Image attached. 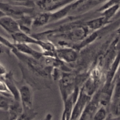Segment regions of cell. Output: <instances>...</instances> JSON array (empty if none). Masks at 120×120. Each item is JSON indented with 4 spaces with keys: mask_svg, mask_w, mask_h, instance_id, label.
Segmentation results:
<instances>
[{
    "mask_svg": "<svg viewBox=\"0 0 120 120\" xmlns=\"http://www.w3.org/2000/svg\"><path fill=\"white\" fill-rule=\"evenodd\" d=\"M32 1H34V2H35V4H36V2H38V1H41V0H32Z\"/></svg>",
    "mask_w": 120,
    "mask_h": 120,
    "instance_id": "484cf974",
    "label": "cell"
},
{
    "mask_svg": "<svg viewBox=\"0 0 120 120\" xmlns=\"http://www.w3.org/2000/svg\"><path fill=\"white\" fill-rule=\"evenodd\" d=\"M7 73V71L4 66L0 63V77H3Z\"/></svg>",
    "mask_w": 120,
    "mask_h": 120,
    "instance_id": "603a6c76",
    "label": "cell"
},
{
    "mask_svg": "<svg viewBox=\"0 0 120 120\" xmlns=\"http://www.w3.org/2000/svg\"><path fill=\"white\" fill-rule=\"evenodd\" d=\"M116 75H118L120 76V66H119V68H118V71H117V73Z\"/></svg>",
    "mask_w": 120,
    "mask_h": 120,
    "instance_id": "d4e9b609",
    "label": "cell"
},
{
    "mask_svg": "<svg viewBox=\"0 0 120 120\" xmlns=\"http://www.w3.org/2000/svg\"><path fill=\"white\" fill-rule=\"evenodd\" d=\"M56 57L66 63L75 62L79 57L78 51L72 47L63 46L57 48L56 52Z\"/></svg>",
    "mask_w": 120,
    "mask_h": 120,
    "instance_id": "277c9868",
    "label": "cell"
},
{
    "mask_svg": "<svg viewBox=\"0 0 120 120\" xmlns=\"http://www.w3.org/2000/svg\"><path fill=\"white\" fill-rule=\"evenodd\" d=\"M91 96H89L80 89L78 98L74 105L72 114L70 120H79L83 114L86 107L91 98Z\"/></svg>",
    "mask_w": 120,
    "mask_h": 120,
    "instance_id": "3957f363",
    "label": "cell"
},
{
    "mask_svg": "<svg viewBox=\"0 0 120 120\" xmlns=\"http://www.w3.org/2000/svg\"><path fill=\"white\" fill-rule=\"evenodd\" d=\"M2 79L5 82L8 89L10 91L14 99L16 100L21 101L20 100L18 87L16 84V81L14 79L12 72L11 71L9 72H7V73L5 75V76L2 77Z\"/></svg>",
    "mask_w": 120,
    "mask_h": 120,
    "instance_id": "9c48e42d",
    "label": "cell"
},
{
    "mask_svg": "<svg viewBox=\"0 0 120 120\" xmlns=\"http://www.w3.org/2000/svg\"><path fill=\"white\" fill-rule=\"evenodd\" d=\"M0 26L10 35L21 31L17 20L8 15L0 18Z\"/></svg>",
    "mask_w": 120,
    "mask_h": 120,
    "instance_id": "52a82bcc",
    "label": "cell"
},
{
    "mask_svg": "<svg viewBox=\"0 0 120 120\" xmlns=\"http://www.w3.org/2000/svg\"><path fill=\"white\" fill-rule=\"evenodd\" d=\"M0 94L4 95L8 97H12L13 98L10 91L8 89V86L6 84L4 80L2 78L0 79Z\"/></svg>",
    "mask_w": 120,
    "mask_h": 120,
    "instance_id": "7402d4cb",
    "label": "cell"
},
{
    "mask_svg": "<svg viewBox=\"0 0 120 120\" xmlns=\"http://www.w3.org/2000/svg\"><path fill=\"white\" fill-rule=\"evenodd\" d=\"M64 0H41L36 3V5L42 11H55L62 7Z\"/></svg>",
    "mask_w": 120,
    "mask_h": 120,
    "instance_id": "ba28073f",
    "label": "cell"
},
{
    "mask_svg": "<svg viewBox=\"0 0 120 120\" xmlns=\"http://www.w3.org/2000/svg\"><path fill=\"white\" fill-rule=\"evenodd\" d=\"M38 112H35L34 109L23 110V112L18 120H32L36 117Z\"/></svg>",
    "mask_w": 120,
    "mask_h": 120,
    "instance_id": "44dd1931",
    "label": "cell"
},
{
    "mask_svg": "<svg viewBox=\"0 0 120 120\" xmlns=\"http://www.w3.org/2000/svg\"><path fill=\"white\" fill-rule=\"evenodd\" d=\"M51 12H50L43 11L35 15L33 18L32 27L39 28L44 26L50 22Z\"/></svg>",
    "mask_w": 120,
    "mask_h": 120,
    "instance_id": "8fae6325",
    "label": "cell"
},
{
    "mask_svg": "<svg viewBox=\"0 0 120 120\" xmlns=\"http://www.w3.org/2000/svg\"><path fill=\"white\" fill-rule=\"evenodd\" d=\"M111 115L114 116V118H118L120 117V98L112 100L109 106Z\"/></svg>",
    "mask_w": 120,
    "mask_h": 120,
    "instance_id": "e0dca14e",
    "label": "cell"
},
{
    "mask_svg": "<svg viewBox=\"0 0 120 120\" xmlns=\"http://www.w3.org/2000/svg\"><path fill=\"white\" fill-rule=\"evenodd\" d=\"M37 45L40 47L43 55L51 56V57H56V52L57 48L52 42L49 41H43V40L39 39Z\"/></svg>",
    "mask_w": 120,
    "mask_h": 120,
    "instance_id": "5bb4252c",
    "label": "cell"
},
{
    "mask_svg": "<svg viewBox=\"0 0 120 120\" xmlns=\"http://www.w3.org/2000/svg\"><path fill=\"white\" fill-rule=\"evenodd\" d=\"M14 98L8 97L4 95L0 94V110L8 111L9 105Z\"/></svg>",
    "mask_w": 120,
    "mask_h": 120,
    "instance_id": "ffe728a7",
    "label": "cell"
},
{
    "mask_svg": "<svg viewBox=\"0 0 120 120\" xmlns=\"http://www.w3.org/2000/svg\"><path fill=\"white\" fill-rule=\"evenodd\" d=\"M119 119H120V118H119Z\"/></svg>",
    "mask_w": 120,
    "mask_h": 120,
    "instance_id": "4316f807",
    "label": "cell"
},
{
    "mask_svg": "<svg viewBox=\"0 0 120 120\" xmlns=\"http://www.w3.org/2000/svg\"><path fill=\"white\" fill-rule=\"evenodd\" d=\"M0 9L3 11L7 15L14 18L16 20L26 14H31L34 12V8L16 5L12 4L0 2Z\"/></svg>",
    "mask_w": 120,
    "mask_h": 120,
    "instance_id": "6da1fadb",
    "label": "cell"
},
{
    "mask_svg": "<svg viewBox=\"0 0 120 120\" xmlns=\"http://www.w3.org/2000/svg\"><path fill=\"white\" fill-rule=\"evenodd\" d=\"M120 10V4L114 5L104 9L100 12L101 15L104 16L108 21H111L112 18L115 17Z\"/></svg>",
    "mask_w": 120,
    "mask_h": 120,
    "instance_id": "2e32d148",
    "label": "cell"
},
{
    "mask_svg": "<svg viewBox=\"0 0 120 120\" xmlns=\"http://www.w3.org/2000/svg\"><path fill=\"white\" fill-rule=\"evenodd\" d=\"M100 94V92L97 91L92 96L79 120L93 119L95 112L100 105L99 101Z\"/></svg>",
    "mask_w": 120,
    "mask_h": 120,
    "instance_id": "8992f818",
    "label": "cell"
},
{
    "mask_svg": "<svg viewBox=\"0 0 120 120\" xmlns=\"http://www.w3.org/2000/svg\"><path fill=\"white\" fill-rule=\"evenodd\" d=\"M19 92L20 100L22 103L23 110L33 109L34 91L33 87L26 83L18 85Z\"/></svg>",
    "mask_w": 120,
    "mask_h": 120,
    "instance_id": "7a4b0ae2",
    "label": "cell"
},
{
    "mask_svg": "<svg viewBox=\"0 0 120 120\" xmlns=\"http://www.w3.org/2000/svg\"><path fill=\"white\" fill-rule=\"evenodd\" d=\"M9 119L18 120L23 112V107L21 101L13 99L8 110Z\"/></svg>",
    "mask_w": 120,
    "mask_h": 120,
    "instance_id": "9a60e30c",
    "label": "cell"
},
{
    "mask_svg": "<svg viewBox=\"0 0 120 120\" xmlns=\"http://www.w3.org/2000/svg\"><path fill=\"white\" fill-rule=\"evenodd\" d=\"M11 35L14 41V43H25V44L28 45H38L39 42L38 39L22 31L18 32L13 34Z\"/></svg>",
    "mask_w": 120,
    "mask_h": 120,
    "instance_id": "30bf717a",
    "label": "cell"
},
{
    "mask_svg": "<svg viewBox=\"0 0 120 120\" xmlns=\"http://www.w3.org/2000/svg\"><path fill=\"white\" fill-rule=\"evenodd\" d=\"M111 21H108L104 16H101L98 18H94L86 22L85 25L89 28L90 31H98V30L105 26Z\"/></svg>",
    "mask_w": 120,
    "mask_h": 120,
    "instance_id": "4fadbf2b",
    "label": "cell"
},
{
    "mask_svg": "<svg viewBox=\"0 0 120 120\" xmlns=\"http://www.w3.org/2000/svg\"><path fill=\"white\" fill-rule=\"evenodd\" d=\"M14 43L15 48L18 51L22 53L32 56V57L36 58V59L39 60L43 55L42 52H39L35 50V49L32 48L29 45L25 44V43Z\"/></svg>",
    "mask_w": 120,
    "mask_h": 120,
    "instance_id": "7c38bea8",
    "label": "cell"
},
{
    "mask_svg": "<svg viewBox=\"0 0 120 120\" xmlns=\"http://www.w3.org/2000/svg\"><path fill=\"white\" fill-rule=\"evenodd\" d=\"M108 109L103 105H100L98 109L95 112L93 119L95 120H103L107 118Z\"/></svg>",
    "mask_w": 120,
    "mask_h": 120,
    "instance_id": "ac0fdd59",
    "label": "cell"
},
{
    "mask_svg": "<svg viewBox=\"0 0 120 120\" xmlns=\"http://www.w3.org/2000/svg\"><path fill=\"white\" fill-rule=\"evenodd\" d=\"M90 30L86 25L76 26L62 35V37L73 42L82 41L88 35Z\"/></svg>",
    "mask_w": 120,
    "mask_h": 120,
    "instance_id": "5b68a950",
    "label": "cell"
},
{
    "mask_svg": "<svg viewBox=\"0 0 120 120\" xmlns=\"http://www.w3.org/2000/svg\"><path fill=\"white\" fill-rule=\"evenodd\" d=\"M118 98H120V76L116 75V77L114 79V87L113 91H112V100Z\"/></svg>",
    "mask_w": 120,
    "mask_h": 120,
    "instance_id": "d6986e66",
    "label": "cell"
},
{
    "mask_svg": "<svg viewBox=\"0 0 120 120\" xmlns=\"http://www.w3.org/2000/svg\"><path fill=\"white\" fill-rule=\"evenodd\" d=\"M5 52V50L4 49V46L0 43V53H3Z\"/></svg>",
    "mask_w": 120,
    "mask_h": 120,
    "instance_id": "cb8c5ba5",
    "label": "cell"
}]
</instances>
